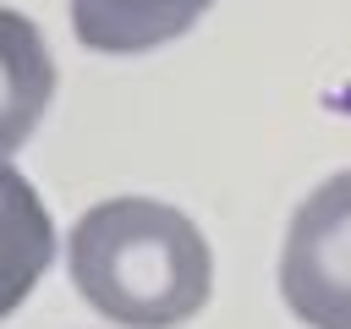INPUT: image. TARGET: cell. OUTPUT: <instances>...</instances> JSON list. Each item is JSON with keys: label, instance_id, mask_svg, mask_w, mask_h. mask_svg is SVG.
<instances>
[{"label": "cell", "instance_id": "6da1fadb", "mask_svg": "<svg viewBox=\"0 0 351 329\" xmlns=\"http://www.w3.org/2000/svg\"><path fill=\"white\" fill-rule=\"evenodd\" d=\"M77 296L121 329H181L208 307L214 252L203 230L159 197H104L66 241Z\"/></svg>", "mask_w": 351, "mask_h": 329}, {"label": "cell", "instance_id": "7a4b0ae2", "mask_svg": "<svg viewBox=\"0 0 351 329\" xmlns=\"http://www.w3.org/2000/svg\"><path fill=\"white\" fill-rule=\"evenodd\" d=\"M280 296L307 329H351V170L296 203L280 247Z\"/></svg>", "mask_w": 351, "mask_h": 329}, {"label": "cell", "instance_id": "3957f363", "mask_svg": "<svg viewBox=\"0 0 351 329\" xmlns=\"http://www.w3.org/2000/svg\"><path fill=\"white\" fill-rule=\"evenodd\" d=\"M55 99V60L33 16L0 5V154H16Z\"/></svg>", "mask_w": 351, "mask_h": 329}, {"label": "cell", "instance_id": "277c9868", "mask_svg": "<svg viewBox=\"0 0 351 329\" xmlns=\"http://www.w3.org/2000/svg\"><path fill=\"white\" fill-rule=\"evenodd\" d=\"M55 258V225L33 181L0 154V318H11Z\"/></svg>", "mask_w": 351, "mask_h": 329}, {"label": "cell", "instance_id": "5b68a950", "mask_svg": "<svg viewBox=\"0 0 351 329\" xmlns=\"http://www.w3.org/2000/svg\"><path fill=\"white\" fill-rule=\"evenodd\" d=\"M214 0H71V33L99 55H148L181 38Z\"/></svg>", "mask_w": 351, "mask_h": 329}]
</instances>
